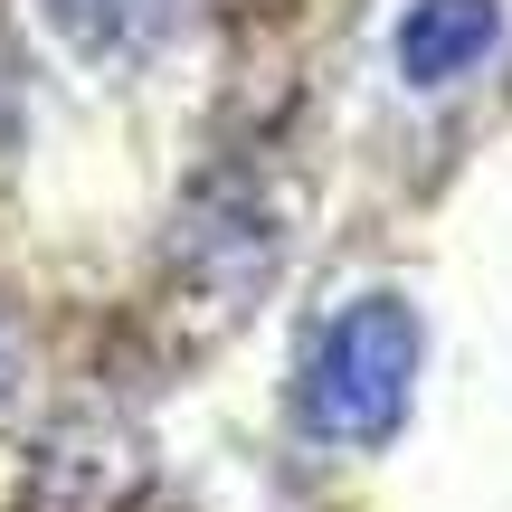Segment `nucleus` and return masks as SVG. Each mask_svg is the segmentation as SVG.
Listing matches in <instances>:
<instances>
[{
    "instance_id": "1",
    "label": "nucleus",
    "mask_w": 512,
    "mask_h": 512,
    "mask_svg": "<svg viewBox=\"0 0 512 512\" xmlns=\"http://www.w3.org/2000/svg\"><path fill=\"white\" fill-rule=\"evenodd\" d=\"M418 361H427V323L408 294L332 304L294 361V427L313 446H342V456L389 446L408 427V399H418Z\"/></svg>"
},
{
    "instance_id": "3",
    "label": "nucleus",
    "mask_w": 512,
    "mask_h": 512,
    "mask_svg": "<svg viewBox=\"0 0 512 512\" xmlns=\"http://www.w3.org/2000/svg\"><path fill=\"white\" fill-rule=\"evenodd\" d=\"M38 10L57 19V38L86 57H105V67H124V57H152L171 38V19H181V0H38Z\"/></svg>"
},
{
    "instance_id": "2",
    "label": "nucleus",
    "mask_w": 512,
    "mask_h": 512,
    "mask_svg": "<svg viewBox=\"0 0 512 512\" xmlns=\"http://www.w3.org/2000/svg\"><path fill=\"white\" fill-rule=\"evenodd\" d=\"M494 48H503L494 0H408V19H399V76L408 86H456Z\"/></svg>"
}]
</instances>
